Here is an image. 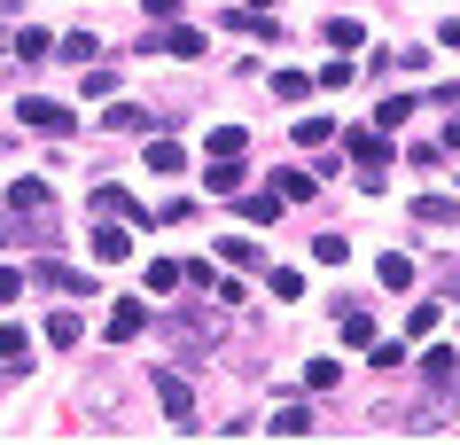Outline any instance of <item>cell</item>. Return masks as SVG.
I'll use <instances>...</instances> for the list:
<instances>
[{"mask_svg":"<svg viewBox=\"0 0 460 445\" xmlns=\"http://www.w3.org/2000/svg\"><path fill=\"white\" fill-rule=\"evenodd\" d=\"M94 211L102 219H141V203L125 196V188H94Z\"/></svg>","mask_w":460,"mask_h":445,"instance_id":"7c38bea8","label":"cell"},{"mask_svg":"<svg viewBox=\"0 0 460 445\" xmlns=\"http://www.w3.org/2000/svg\"><path fill=\"white\" fill-rule=\"evenodd\" d=\"M406 328L421 336V344H429V328H445V313H437V305H413V321H406Z\"/></svg>","mask_w":460,"mask_h":445,"instance_id":"d4e9b609","label":"cell"},{"mask_svg":"<svg viewBox=\"0 0 460 445\" xmlns=\"http://www.w3.org/2000/svg\"><path fill=\"white\" fill-rule=\"evenodd\" d=\"M0 360H8V368H24V328H16V321H0Z\"/></svg>","mask_w":460,"mask_h":445,"instance_id":"ffe728a7","label":"cell"},{"mask_svg":"<svg viewBox=\"0 0 460 445\" xmlns=\"http://www.w3.org/2000/svg\"><path fill=\"white\" fill-rule=\"evenodd\" d=\"M305 430H313L305 406H273V438H305Z\"/></svg>","mask_w":460,"mask_h":445,"instance_id":"5bb4252c","label":"cell"},{"mask_svg":"<svg viewBox=\"0 0 460 445\" xmlns=\"http://www.w3.org/2000/svg\"><path fill=\"white\" fill-rule=\"evenodd\" d=\"M31 281H48V289H71V297H86V273H78V266H55V258H40V266H31Z\"/></svg>","mask_w":460,"mask_h":445,"instance_id":"ba28073f","label":"cell"},{"mask_svg":"<svg viewBox=\"0 0 460 445\" xmlns=\"http://www.w3.org/2000/svg\"><path fill=\"white\" fill-rule=\"evenodd\" d=\"M413 219H421V227H453V196H421V203H413Z\"/></svg>","mask_w":460,"mask_h":445,"instance_id":"2e32d148","label":"cell"},{"mask_svg":"<svg viewBox=\"0 0 460 445\" xmlns=\"http://www.w3.org/2000/svg\"><path fill=\"white\" fill-rule=\"evenodd\" d=\"M156 398H164V414L180 422V430H195V383H188V375L156 368Z\"/></svg>","mask_w":460,"mask_h":445,"instance_id":"3957f363","label":"cell"},{"mask_svg":"<svg viewBox=\"0 0 460 445\" xmlns=\"http://www.w3.org/2000/svg\"><path fill=\"white\" fill-rule=\"evenodd\" d=\"M188 156H180V141H148V173H180Z\"/></svg>","mask_w":460,"mask_h":445,"instance_id":"e0dca14e","label":"cell"},{"mask_svg":"<svg viewBox=\"0 0 460 445\" xmlns=\"http://www.w3.org/2000/svg\"><path fill=\"white\" fill-rule=\"evenodd\" d=\"M234 188H243V173H234V156H218V165H211V196H234Z\"/></svg>","mask_w":460,"mask_h":445,"instance_id":"44dd1931","label":"cell"},{"mask_svg":"<svg viewBox=\"0 0 460 445\" xmlns=\"http://www.w3.org/2000/svg\"><path fill=\"white\" fill-rule=\"evenodd\" d=\"M266 86L281 102H305V86H320V78H305V71H266Z\"/></svg>","mask_w":460,"mask_h":445,"instance_id":"4fadbf2b","label":"cell"},{"mask_svg":"<svg viewBox=\"0 0 460 445\" xmlns=\"http://www.w3.org/2000/svg\"><path fill=\"white\" fill-rule=\"evenodd\" d=\"M164 336H172V344H188V352H211V344H218V328H211V321H195V313H172Z\"/></svg>","mask_w":460,"mask_h":445,"instance_id":"8992f818","label":"cell"},{"mask_svg":"<svg viewBox=\"0 0 460 445\" xmlns=\"http://www.w3.org/2000/svg\"><path fill=\"white\" fill-rule=\"evenodd\" d=\"M16 289H24V273H8V266H0V305H16Z\"/></svg>","mask_w":460,"mask_h":445,"instance_id":"484cf974","label":"cell"},{"mask_svg":"<svg viewBox=\"0 0 460 445\" xmlns=\"http://www.w3.org/2000/svg\"><path fill=\"white\" fill-rule=\"evenodd\" d=\"M336 321H343V344H351V352H367V344H375V313H359V305H343Z\"/></svg>","mask_w":460,"mask_h":445,"instance_id":"9c48e42d","label":"cell"},{"mask_svg":"<svg viewBox=\"0 0 460 445\" xmlns=\"http://www.w3.org/2000/svg\"><path fill=\"white\" fill-rule=\"evenodd\" d=\"M343 141H351V156H359V180H367V188H383L390 141H383V133H343Z\"/></svg>","mask_w":460,"mask_h":445,"instance_id":"277c9868","label":"cell"},{"mask_svg":"<svg viewBox=\"0 0 460 445\" xmlns=\"http://www.w3.org/2000/svg\"><path fill=\"white\" fill-rule=\"evenodd\" d=\"M383 289H413V258H383Z\"/></svg>","mask_w":460,"mask_h":445,"instance_id":"603a6c76","label":"cell"},{"mask_svg":"<svg viewBox=\"0 0 460 445\" xmlns=\"http://www.w3.org/2000/svg\"><path fill=\"white\" fill-rule=\"evenodd\" d=\"M445 148H460V118H453V125H445Z\"/></svg>","mask_w":460,"mask_h":445,"instance_id":"4316f807","label":"cell"},{"mask_svg":"<svg viewBox=\"0 0 460 445\" xmlns=\"http://www.w3.org/2000/svg\"><path fill=\"white\" fill-rule=\"evenodd\" d=\"M281 203H289L281 188H258V196H243V211H250V227H273V219H281Z\"/></svg>","mask_w":460,"mask_h":445,"instance_id":"30bf717a","label":"cell"},{"mask_svg":"<svg viewBox=\"0 0 460 445\" xmlns=\"http://www.w3.org/2000/svg\"><path fill=\"white\" fill-rule=\"evenodd\" d=\"M273 188H281V196H289V203H313V173H305V165H289V173L273 180Z\"/></svg>","mask_w":460,"mask_h":445,"instance_id":"9a60e30c","label":"cell"},{"mask_svg":"<svg viewBox=\"0 0 460 445\" xmlns=\"http://www.w3.org/2000/svg\"><path fill=\"white\" fill-rule=\"evenodd\" d=\"M141 328H148V305H141V297H118V305H110V344L141 336Z\"/></svg>","mask_w":460,"mask_h":445,"instance_id":"52a82bcc","label":"cell"},{"mask_svg":"<svg viewBox=\"0 0 460 445\" xmlns=\"http://www.w3.org/2000/svg\"><path fill=\"white\" fill-rule=\"evenodd\" d=\"M48 211H55L48 180H16V188H8V219L24 227V235H48Z\"/></svg>","mask_w":460,"mask_h":445,"instance_id":"6da1fadb","label":"cell"},{"mask_svg":"<svg viewBox=\"0 0 460 445\" xmlns=\"http://www.w3.org/2000/svg\"><path fill=\"white\" fill-rule=\"evenodd\" d=\"M16 118H24L31 133H55V141H63V133H78V118L63 110V102H48V94H24V102H16Z\"/></svg>","mask_w":460,"mask_h":445,"instance_id":"7a4b0ae2","label":"cell"},{"mask_svg":"<svg viewBox=\"0 0 460 445\" xmlns=\"http://www.w3.org/2000/svg\"><path fill=\"white\" fill-rule=\"evenodd\" d=\"M16 55H24V63H48L55 40H48V31H24V40H16Z\"/></svg>","mask_w":460,"mask_h":445,"instance_id":"7402d4cb","label":"cell"},{"mask_svg":"<svg viewBox=\"0 0 460 445\" xmlns=\"http://www.w3.org/2000/svg\"><path fill=\"white\" fill-rule=\"evenodd\" d=\"M218 266H266V250H258V243H243V235H226V243H218Z\"/></svg>","mask_w":460,"mask_h":445,"instance_id":"8fae6325","label":"cell"},{"mask_svg":"<svg viewBox=\"0 0 460 445\" xmlns=\"http://www.w3.org/2000/svg\"><path fill=\"white\" fill-rule=\"evenodd\" d=\"M359 40H367V24H351V16H336V24H328V48H343V55H351Z\"/></svg>","mask_w":460,"mask_h":445,"instance_id":"d6986e66","label":"cell"},{"mask_svg":"<svg viewBox=\"0 0 460 445\" xmlns=\"http://www.w3.org/2000/svg\"><path fill=\"white\" fill-rule=\"evenodd\" d=\"M94 258H102V266H125V258H133V235H125V219H102V227H94Z\"/></svg>","mask_w":460,"mask_h":445,"instance_id":"5b68a950","label":"cell"},{"mask_svg":"<svg viewBox=\"0 0 460 445\" xmlns=\"http://www.w3.org/2000/svg\"><path fill=\"white\" fill-rule=\"evenodd\" d=\"M48 344H55V352L78 344V313H55V321H48Z\"/></svg>","mask_w":460,"mask_h":445,"instance_id":"cb8c5ba5","label":"cell"},{"mask_svg":"<svg viewBox=\"0 0 460 445\" xmlns=\"http://www.w3.org/2000/svg\"><path fill=\"white\" fill-rule=\"evenodd\" d=\"M243 148H250L243 125H218V133H211V156H243Z\"/></svg>","mask_w":460,"mask_h":445,"instance_id":"ac0fdd59","label":"cell"}]
</instances>
